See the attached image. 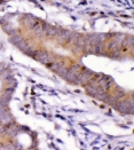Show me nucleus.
<instances>
[{
  "mask_svg": "<svg viewBox=\"0 0 134 150\" xmlns=\"http://www.w3.org/2000/svg\"><path fill=\"white\" fill-rule=\"evenodd\" d=\"M44 35L47 38H55L56 35H57V28L45 23V26H44Z\"/></svg>",
  "mask_w": 134,
  "mask_h": 150,
  "instance_id": "2",
  "label": "nucleus"
},
{
  "mask_svg": "<svg viewBox=\"0 0 134 150\" xmlns=\"http://www.w3.org/2000/svg\"><path fill=\"white\" fill-rule=\"evenodd\" d=\"M68 68H69L68 65H65L64 63H62V64L59 65V68H57L54 72H55V74H57L59 76H61L62 78H64L65 75H67V72H68Z\"/></svg>",
  "mask_w": 134,
  "mask_h": 150,
  "instance_id": "4",
  "label": "nucleus"
},
{
  "mask_svg": "<svg viewBox=\"0 0 134 150\" xmlns=\"http://www.w3.org/2000/svg\"><path fill=\"white\" fill-rule=\"evenodd\" d=\"M22 40H23V38L21 37L20 35H14L13 37H11V41H12V42L14 44V45H15V46H16L18 42H21Z\"/></svg>",
  "mask_w": 134,
  "mask_h": 150,
  "instance_id": "5",
  "label": "nucleus"
},
{
  "mask_svg": "<svg viewBox=\"0 0 134 150\" xmlns=\"http://www.w3.org/2000/svg\"><path fill=\"white\" fill-rule=\"evenodd\" d=\"M93 74H94V72H93L92 70H89V69H87V68H83V70L80 71V74L76 78L74 84H77V85H86V84L89 81V79L92 78Z\"/></svg>",
  "mask_w": 134,
  "mask_h": 150,
  "instance_id": "1",
  "label": "nucleus"
},
{
  "mask_svg": "<svg viewBox=\"0 0 134 150\" xmlns=\"http://www.w3.org/2000/svg\"><path fill=\"white\" fill-rule=\"evenodd\" d=\"M36 22H37V18L33 17V16H31V15H25L24 18H22V23L25 24L26 26H29V28H31Z\"/></svg>",
  "mask_w": 134,
  "mask_h": 150,
  "instance_id": "3",
  "label": "nucleus"
}]
</instances>
